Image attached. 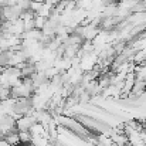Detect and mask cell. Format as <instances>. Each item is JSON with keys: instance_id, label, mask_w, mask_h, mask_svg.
I'll return each instance as SVG.
<instances>
[{"instance_id": "7a4b0ae2", "label": "cell", "mask_w": 146, "mask_h": 146, "mask_svg": "<svg viewBox=\"0 0 146 146\" xmlns=\"http://www.w3.org/2000/svg\"><path fill=\"white\" fill-rule=\"evenodd\" d=\"M60 1H61V0H46V3H48V4H51L52 7H54L55 4H58Z\"/></svg>"}, {"instance_id": "6da1fadb", "label": "cell", "mask_w": 146, "mask_h": 146, "mask_svg": "<svg viewBox=\"0 0 146 146\" xmlns=\"http://www.w3.org/2000/svg\"><path fill=\"white\" fill-rule=\"evenodd\" d=\"M46 17H43V16H38V14H36V17H34V26H36V29H43L44 27V24H46Z\"/></svg>"}]
</instances>
